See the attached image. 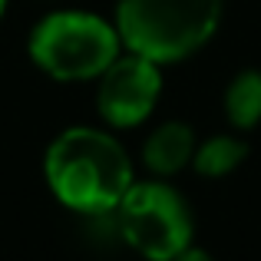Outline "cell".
I'll return each mask as SVG.
<instances>
[{
    "label": "cell",
    "instance_id": "1",
    "mask_svg": "<svg viewBox=\"0 0 261 261\" xmlns=\"http://www.w3.org/2000/svg\"><path fill=\"white\" fill-rule=\"evenodd\" d=\"M43 175L57 202L80 215L116 212L136 182L126 146L96 126L63 129L46 149Z\"/></svg>",
    "mask_w": 261,
    "mask_h": 261
},
{
    "label": "cell",
    "instance_id": "2",
    "mask_svg": "<svg viewBox=\"0 0 261 261\" xmlns=\"http://www.w3.org/2000/svg\"><path fill=\"white\" fill-rule=\"evenodd\" d=\"M225 0H119L116 30L122 50L159 66L195 57L218 33Z\"/></svg>",
    "mask_w": 261,
    "mask_h": 261
},
{
    "label": "cell",
    "instance_id": "3",
    "mask_svg": "<svg viewBox=\"0 0 261 261\" xmlns=\"http://www.w3.org/2000/svg\"><path fill=\"white\" fill-rule=\"evenodd\" d=\"M33 66L57 83L99 80L116 57L122 40L113 20L86 10H53L30 30L27 40Z\"/></svg>",
    "mask_w": 261,
    "mask_h": 261
},
{
    "label": "cell",
    "instance_id": "4",
    "mask_svg": "<svg viewBox=\"0 0 261 261\" xmlns=\"http://www.w3.org/2000/svg\"><path fill=\"white\" fill-rule=\"evenodd\" d=\"M126 245L146 261H172L192 245L195 222L185 195L166 178L133 182L116 208Z\"/></svg>",
    "mask_w": 261,
    "mask_h": 261
},
{
    "label": "cell",
    "instance_id": "5",
    "mask_svg": "<svg viewBox=\"0 0 261 261\" xmlns=\"http://www.w3.org/2000/svg\"><path fill=\"white\" fill-rule=\"evenodd\" d=\"M162 96V66L122 50L99 76L96 109L109 129H136L155 113Z\"/></svg>",
    "mask_w": 261,
    "mask_h": 261
},
{
    "label": "cell",
    "instance_id": "6",
    "mask_svg": "<svg viewBox=\"0 0 261 261\" xmlns=\"http://www.w3.org/2000/svg\"><path fill=\"white\" fill-rule=\"evenodd\" d=\"M195 146H198V139L189 122H178V119L162 122L142 142V162H146V169L155 178H169L192 166Z\"/></svg>",
    "mask_w": 261,
    "mask_h": 261
},
{
    "label": "cell",
    "instance_id": "7",
    "mask_svg": "<svg viewBox=\"0 0 261 261\" xmlns=\"http://www.w3.org/2000/svg\"><path fill=\"white\" fill-rule=\"evenodd\" d=\"M225 119L238 129L248 133L261 122V73L258 70H242L231 76V83L225 86L222 96Z\"/></svg>",
    "mask_w": 261,
    "mask_h": 261
},
{
    "label": "cell",
    "instance_id": "8",
    "mask_svg": "<svg viewBox=\"0 0 261 261\" xmlns=\"http://www.w3.org/2000/svg\"><path fill=\"white\" fill-rule=\"evenodd\" d=\"M245 159H248V142L242 136L218 133V136H208V139H202L195 146L192 169L205 178H225V175L235 172Z\"/></svg>",
    "mask_w": 261,
    "mask_h": 261
},
{
    "label": "cell",
    "instance_id": "9",
    "mask_svg": "<svg viewBox=\"0 0 261 261\" xmlns=\"http://www.w3.org/2000/svg\"><path fill=\"white\" fill-rule=\"evenodd\" d=\"M172 261H215V258H212L205 248H195V245H189V248H185L182 255H175Z\"/></svg>",
    "mask_w": 261,
    "mask_h": 261
},
{
    "label": "cell",
    "instance_id": "10",
    "mask_svg": "<svg viewBox=\"0 0 261 261\" xmlns=\"http://www.w3.org/2000/svg\"><path fill=\"white\" fill-rule=\"evenodd\" d=\"M4 10H7V0H0V17H4Z\"/></svg>",
    "mask_w": 261,
    "mask_h": 261
}]
</instances>
